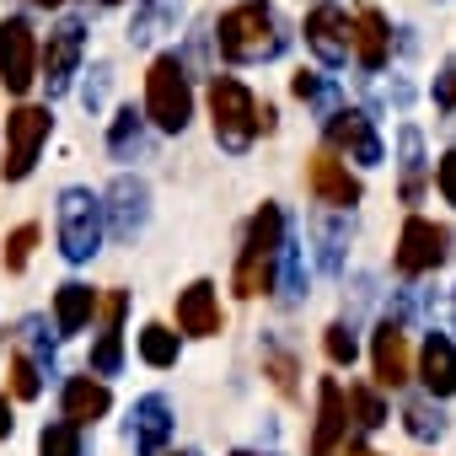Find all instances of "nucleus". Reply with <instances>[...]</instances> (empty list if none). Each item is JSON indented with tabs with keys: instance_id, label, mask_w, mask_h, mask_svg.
I'll use <instances>...</instances> for the list:
<instances>
[{
	"instance_id": "nucleus-31",
	"label": "nucleus",
	"mask_w": 456,
	"mask_h": 456,
	"mask_svg": "<svg viewBox=\"0 0 456 456\" xmlns=\"http://www.w3.org/2000/svg\"><path fill=\"white\" fill-rule=\"evenodd\" d=\"M108 145H113V156H129V151H140V118H134V108H124V113L113 118V134H108Z\"/></svg>"
},
{
	"instance_id": "nucleus-5",
	"label": "nucleus",
	"mask_w": 456,
	"mask_h": 456,
	"mask_svg": "<svg viewBox=\"0 0 456 456\" xmlns=\"http://www.w3.org/2000/svg\"><path fill=\"white\" fill-rule=\"evenodd\" d=\"M102 248V199L92 188H65L60 193V253L70 264H86Z\"/></svg>"
},
{
	"instance_id": "nucleus-26",
	"label": "nucleus",
	"mask_w": 456,
	"mask_h": 456,
	"mask_svg": "<svg viewBox=\"0 0 456 456\" xmlns=\"http://www.w3.org/2000/svg\"><path fill=\"white\" fill-rule=\"evenodd\" d=\"M419 172H424V140L419 129H403V199H419Z\"/></svg>"
},
{
	"instance_id": "nucleus-12",
	"label": "nucleus",
	"mask_w": 456,
	"mask_h": 456,
	"mask_svg": "<svg viewBox=\"0 0 456 456\" xmlns=\"http://www.w3.org/2000/svg\"><path fill=\"white\" fill-rule=\"evenodd\" d=\"M301 33H306V49H312L322 65H344V60H349V17H344L338 6H317Z\"/></svg>"
},
{
	"instance_id": "nucleus-9",
	"label": "nucleus",
	"mask_w": 456,
	"mask_h": 456,
	"mask_svg": "<svg viewBox=\"0 0 456 456\" xmlns=\"http://www.w3.org/2000/svg\"><path fill=\"white\" fill-rule=\"evenodd\" d=\"M81 49H86V28L76 22V17H65L54 33H49V44H44V86H49V97H60L65 86H70V76H76V65H81Z\"/></svg>"
},
{
	"instance_id": "nucleus-41",
	"label": "nucleus",
	"mask_w": 456,
	"mask_h": 456,
	"mask_svg": "<svg viewBox=\"0 0 456 456\" xmlns=\"http://www.w3.org/2000/svg\"><path fill=\"white\" fill-rule=\"evenodd\" d=\"M97 6H118V0H97Z\"/></svg>"
},
{
	"instance_id": "nucleus-21",
	"label": "nucleus",
	"mask_w": 456,
	"mask_h": 456,
	"mask_svg": "<svg viewBox=\"0 0 456 456\" xmlns=\"http://www.w3.org/2000/svg\"><path fill=\"white\" fill-rule=\"evenodd\" d=\"M108 199H113V204H108V209H113V237H124V242H129L140 225H145V199H151V193H145V183L118 177Z\"/></svg>"
},
{
	"instance_id": "nucleus-6",
	"label": "nucleus",
	"mask_w": 456,
	"mask_h": 456,
	"mask_svg": "<svg viewBox=\"0 0 456 456\" xmlns=\"http://www.w3.org/2000/svg\"><path fill=\"white\" fill-rule=\"evenodd\" d=\"M49 129H54L49 108H33V102H22V108L6 118V161H0L6 183H22V177L33 172V161H38V151H44Z\"/></svg>"
},
{
	"instance_id": "nucleus-7",
	"label": "nucleus",
	"mask_w": 456,
	"mask_h": 456,
	"mask_svg": "<svg viewBox=\"0 0 456 456\" xmlns=\"http://www.w3.org/2000/svg\"><path fill=\"white\" fill-rule=\"evenodd\" d=\"M38 81V38L28 17H6L0 22V86L12 97H28Z\"/></svg>"
},
{
	"instance_id": "nucleus-24",
	"label": "nucleus",
	"mask_w": 456,
	"mask_h": 456,
	"mask_svg": "<svg viewBox=\"0 0 456 456\" xmlns=\"http://www.w3.org/2000/svg\"><path fill=\"white\" fill-rule=\"evenodd\" d=\"M140 360H145V365H156V370L177 365V333H172V328H161V322L140 328Z\"/></svg>"
},
{
	"instance_id": "nucleus-20",
	"label": "nucleus",
	"mask_w": 456,
	"mask_h": 456,
	"mask_svg": "<svg viewBox=\"0 0 456 456\" xmlns=\"http://www.w3.org/2000/svg\"><path fill=\"white\" fill-rule=\"evenodd\" d=\"M108 408H113V392H108L102 381H92V376H70V381H65V419H70L76 429L97 424Z\"/></svg>"
},
{
	"instance_id": "nucleus-39",
	"label": "nucleus",
	"mask_w": 456,
	"mask_h": 456,
	"mask_svg": "<svg viewBox=\"0 0 456 456\" xmlns=\"http://www.w3.org/2000/svg\"><path fill=\"white\" fill-rule=\"evenodd\" d=\"M344 456H376V451H365V445H344Z\"/></svg>"
},
{
	"instance_id": "nucleus-19",
	"label": "nucleus",
	"mask_w": 456,
	"mask_h": 456,
	"mask_svg": "<svg viewBox=\"0 0 456 456\" xmlns=\"http://www.w3.org/2000/svg\"><path fill=\"white\" fill-rule=\"evenodd\" d=\"M177 328L193 333V338L220 333V301H215V285H209V280H199V285H188V290L177 296Z\"/></svg>"
},
{
	"instance_id": "nucleus-16",
	"label": "nucleus",
	"mask_w": 456,
	"mask_h": 456,
	"mask_svg": "<svg viewBox=\"0 0 456 456\" xmlns=\"http://www.w3.org/2000/svg\"><path fill=\"white\" fill-rule=\"evenodd\" d=\"M167 435H172V408H167V397H140L134 413H129V445H134V456H156V451L167 445Z\"/></svg>"
},
{
	"instance_id": "nucleus-32",
	"label": "nucleus",
	"mask_w": 456,
	"mask_h": 456,
	"mask_svg": "<svg viewBox=\"0 0 456 456\" xmlns=\"http://www.w3.org/2000/svg\"><path fill=\"white\" fill-rule=\"evenodd\" d=\"M322 349H328L333 365H354V354H360V344H354V333H349L344 322H333V328L322 333Z\"/></svg>"
},
{
	"instance_id": "nucleus-14",
	"label": "nucleus",
	"mask_w": 456,
	"mask_h": 456,
	"mask_svg": "<svg viewBox=\"0 0 456 456\" xmlns=\"http://www.w3.org/2000/svg\"><path fill=\"white\" fill-rule=\"evenodd\" d=\"M124 306H129L124 290H113L102 301V333L92 344V376H113L124 365Z\"/></svg>"
},
{
	"instance_id": "nucleus-40",
	"label": "nucleus",
	"mask_w": 456,
	"mask_h": 456,
	"mask_svg": "<svg viewBox=\"0 0 456 456\" xmlns=\"http://www.w3.org/2000/svg\"><path fill=\"white\" fill-rule=\"evenodd\" d=\"M33 6H65V0H33Z\"/></svg>"
},
{
	"instance_id": "nucleus-35",
	"label": "nucleus",
	"mask_w": 456,
	"mask_h": 456,
	"mask_svg": "<svg viewBox=\"0 0 456 456\" xmlns=\"http://www.w3.org/2000/svg\"><path fill=\"white\" fill-rule=\"evenodd\" d=\"M317 242H322V264L328 269H338V258H344V232H338V225H317Z\"/></svg>"
},
{
	"instance_id": "nucleus-4",
	"label": "nucleus",
	"mask_w": 456,
	"mask_h": 456,
	"mask_svg": "<svg viewBox=\"0 0 456 456\" xmlns=\"http://www.w3.org/2000/svg\"><path fill=\"white\" fill-rule=\"evenodd\" d=\"M209 118H215V140L225 151H248L258 134V97L237 76H215L209 81Z\"/></svg>"
},
{
	"instance_id": "nucleus-3",
	"label": "nucleus",
	"mask_w": 456,
	"mask_h": 456,
	"mask_svg": "<svg viewBox=\"0 0 456 456\" xmlns=\"http://www.w3.org/2000/svg\"><path fill=\"white\" fill-rule=\"evenodd\" d=\"M145 118L161 129V134H183L188 118H193V86H188V70L177 54H161L145 76Z\"/></svg>"
},
{
	"instance_id": "nucleus-2",
	"label": "nucleus",
	"mask_w": 456,
	"mask_h": 456,
	"mask_svg": "<svg viewBox=\"0 0 456 456\" xmlns=\"http://www.w3.org/2000/svg\"><path fill=\"white\" fill-rule=\"evenodd\" d=\"M280 248H285V215H280V204H264L248 225V242H242V258H237V296L242 301L274 290Z\"/></svg>"
},
{
	"instance_id": "nucleus-28",
	"label": "nucleus",
	"mask_w": 456,
	"mask_h": 456,
	"mask_svg": "<svg viewBox=\"0 0 456 456\" xmlns=\"http://www.w3.org/2000/svg\"><path fill=\"white\" fill-rule=\"evenodd\" d=\"M344 403L354 408V424H360V429H381V424H387V408H381V397H376V387H360V381H354Z\"/></svg>"
},
{
	"instance_id": "nucleus-42",
	"label": "nucleus",
	"mask_w": 456,
	"mask_h": 456,
	"mask_svg": "<svg viewBox=\"0 0 456 456\" xmlns=\"http://www.w3.org/2000/svg\"><path fill=\"white\" fill-rule=\"evenodd\" d=\"M232 456H253V451H232Z\"/></svg>"
},
{
	"instance_id": "nucleus-22",
	"label": "nucleus",
	"mask_w": 456,
	"mask_h": 456,
	"mask_svg": "<svg viewBox=\"0 0 456 456\" xmlns=\"http://www.w3.org/2000/svg\"><path fill=\"white\" fill-rule=\"evenodd\" d=\"M92 312H97V290L92 285H60V296H54V328L60 333H81L86 322H92Z\"/></svg>"
},
{
	"instance_id": "nucleus-29",
	"label": "nucleus",
	"mask_w": 456,
	"mask_h": 456,
	"mask_svg": "<svg viewBox=\"0 0 456 456\" xmlns=\"http://www.w3.org/2000/svg\"><path fill=\"white\" fill-rule=\"evenodd\" d=\"M38 456H81V429H76L70 419H65V424H44Z\"/></svg>"
},
{
	"instance_id": "nucleus-23",
	"label": "nucleus",
	"mask_w": 456,
	"mask_h": 456,
	"mask_svg": "<svg viewBox=\"0 0 456 456\" xmlns=\"http://www.w3.org/2000/svg\"><path fill=\"white\" fill-rule=\"evenodd\" d=\"M177 12H183V0H140V6H134V22H129V38H134V44L161 38V28L177 22Z\"/></svg>"
},
{
	"instance_id": "nucleus-18",
	"label": "nucleus",
	"mask_w": 456,
	"mask_h": 456,
	"mask_svg": "<svg viewBox=\"0 0 456 456\" xmlns=\"http://www.w3.org/2000/svg\"><path fill=\"white\" fill-rule=\"evenodd\" d=\"M349 28H354V33H349V49H354V60H360L365 70H381V65H387V54H392V33H387L381 12L360 6Z\"/></svg>"
},
{
	"instance_id": "nucleus-36",
	"label": "nucleus",
	"mask_w": 456,
	"mask_h": 456,
	"mask_svg": "<svg viewBox=\"0 0 456 456\" xmlns=\"http://www.w3.org/2000/svg\"><path fill=\"white\" fill-rule=\"evenodd\" d=\"M435 188L445 193V204H456V145L440 156V167H435Z\"/></svg>"
},
{
	"instance_id": "nucleus-27",
	"label": "nucleus",
	"mask_w": 456,
	"mask_h": 456,
	"mask_svg": "<svg viewBox=\"0 0 456 456\" xmlns=\"http://www.w3.org/2000/svg\"><path fill=\"white\" fill-rule=\"evenodd\" d=\"M12 392H17L22 403H33V397L44 392V365H38L33 354H22V349L12 354Z\"/></svg>"
},
{
	"instance_id": "nucleus-30",
	"label": "nucleus",
	"mask_w": 456,
	"mask_h": 456,
	"mask_svg": "<svg viewBox=\"0 0 456 456\" xmlns=\"http://www.w3.org/2000/svg\"><path fill=\"white\" fill-rule=\"evenodd\" d=\"M403 429H408L413 440H435L445 424H440V413H435L429 403H408V408H403Z\"/></svg>"
},
{
	"instance_id": "nucleus-11",
	"label": "nucleus",
	"mask_w": 456,
	"mask_h": 456,
	"mask_svg": "<svg viewBox=\"0 0 456 456\" xmlns=\"http://www.w3.org/2000/svg\"><path fill=\"white\" fill-rule=\"evenodd\" d=\"M349 435V403H344V387L328 376L317 387V429H312V456H333Z\"/></svg>"
},
{
	"instance_id": "nucleus-8",
	"label": "nucleus",
	"mask_w": 456,
	"mask_h": 456,
	"mask_svg": "<svg viewBox=\"0 0 456 456\" xmlns=\"http://www.w3.org/2000/svg\"><path fill=\"white\" fill-rule=\"evenodd\" d=\"M451 258V225H435L424 215L403 220V237H397V274H429Z\"/></svg>"
},
{
	"instance_id": "nucleus-15",
	"label": "nucleus",
	"mask_w": 456,
	"mask_h": 456,
	"mask_svg": "<svg viewBox=\"0 0 456 456\" xmlns=\"http://www.w3.org/2000/svg\"><path fill=\"white\" fill-rule=\"evenodd\" d=\"M370 365H376V381L381 387H403L413 370H408V338H403V328L387 317L376 333H370Z\"/></svg>"
},
{
	"instance_id": "nucleus-38",
	"label": "nucleus",
	"mask_w": 456,
	"mask_h": 456,
	"mask_svg": "<svg viewBox=\"0 0 456 456\" xmlns=\"http://www.w3.org/2000/svg\"><path fill=\"white\" fill-rule=\"evenodd\" d=\"M6 435H12V403L0 397V440H6Z\"/></svg>"
},
{
	"instance_id": "nucleus-44",
	"label": "nucleus",
	"mask_w": 456,
	"mask_h": 456,
	"mask_svg": "<svg viewBox=\"0 0 456 456\" xmlns=\"http://www.w3.org/2000/svg\"><path fill=\"white\" fill-rule=\"evenodd\" d=\"M451 301H456V290H451Z\"/></svg>"
},
{
	"instance_id": "nucleus-10",
	"label": "nucleus",
	"mask_w": 456,
	"mask_h": 456,
	"mask_svg": "<svg viewBox=\"0 0 456 456\" xmlns=\"http://www.w3.org/2000/svg\"><path fill=\"white\" fill-rule=\"evenodd\" d=\"M306 188L317 193V204H333V209H349V204H360V177H349V167L333 156V151H322V156H312L306 161Z\"/></svg>"
},
{
	"instance_id": "nucleus-1",
	"label": "nucleus",
	"mask_w": 456,
	"mask_h": 456,
	"mask_svg": "<svg viewBox=\"0 0 456 456\" xmlns=\"http://www.w3.org/2000/svg\"><path fill=\"white\" fill-rule=\"evenodd\" d=\"M215 44L232 65H258V60H280L290 33H285V17L264 0H242L232 6L220 22H215Z\"/></svg>"
},
{
	"instance_id": "nucleus-13",
	"label": "nucleus",
	"mask_w": 456,
	"mask_h": 456,
	"mask_svg": "<svg viewBox=\"0 0 456 456\" xmlns=\"http://www.w3.org/2000/svg\"><path fill=\"white\" fill-rule=\"evenodd\" d=\"M328 145L344 151V156H354L360 167H376L381 161V140H376V129H370L365 113H333L328 118Z\"/></svg>"
},
{
	"instance_id": "nucleus-43",
	"label": "nucleus",
	"mask_w": 456,
	"mask_h": 456,
	"mask_svg": "<svg viewBox=\"0 0 456 456\" xmlns=\"http://www.w3.org/2000/svg\"><path fill=\"white\" fill-rule=\"evenodd\" d=\"M177 456H193V451H177Z\"/></svg>"
},
{
	"instance_id": "nucleus-37",
	"label": "nucleus",
	"mask_w": 456,
	"mask_h": 456,
	"mask_svg": "<svg viewBox=\"0 0 456 456\" xmlns=\"http://www.w3.org/2000/svg\"><path fill=\"white\" fill-rule=\"evenodd\" d=\"M435 108L456 113V65H445V70L435 76Z\"/></svg>"
},
{
	"instance_id": "nucleus-33",
	"label": "nucleus",
	"mask_w": 456,
	"mask_h": 456,
	"mask_svg": "<svg viewBox=\"0 0 456 456\" xmlns=\"http://www.w3.org/2000/svg\"><path fill=\"white\" fill-rule=\"evenodd\" d=\"M290 92H296L301 102H317V108H328V102H333V86H328L317 70H301V76L290 81Z\"/></svg>"
},
{
	"instance_id": "nucleus-17",
	"label": "nucleus",
	"mask_w": 456,
	"mask_h": 456,
	"mask_svg": "<svg viewBox=\"0 0 456 456\" xmlns=\"http://www.w3.org/2000/svg\"><path fill=\"white\" fill-rule=\"evenodd\" d=\"M419 381L429 397H451L456 392V344L445 333H429L419 349Z\"/></svg>"
},
{
	"instance_id": "nucleus-34",
	"label": "nucleus",
	"mask_w": 456,
	"mask_h": 456,
	"mask_svg": "<svg viewBox=\"0 0 456 456\" xmlns=\"http://www.w3.org/2000/svg\"><path fill=\"white\" fill-rule=\"evenodd\" d=\"M264 370H269V381L285 392V397H296V360L285 354V349H269V360H264Z\"/></svg>"
},
{
	"instance_id": "nucleus-25",
	"label": "nucleus",
	"mask_w": 456,
	"mask_h": 456,
	"mask_svg": "<svg viewBox=\"0 0 456 456\" xmlns=\"http://www.w3.org/2000/svg\"><path fill=\"white\" fill-rule=\"evenodd\" d=\"M33 248H38V225H17V232L6 237V248H0V264H6V274H22L28 258H33Z\"/></svg>"
}]
</instances>
